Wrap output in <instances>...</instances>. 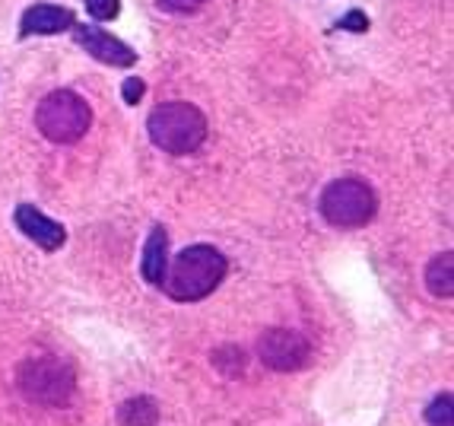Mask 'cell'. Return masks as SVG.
I'll return each instance as SVG.
<instances>
[{
	"instance_id": "cell-13",
	"label": "cell",
	"mask_w": 454,
	"mask_h": 426,
	"mask_svg": "<svg viewBox=\"0 0 454 426\" xmlns=\"http://www.w3.org/2000/svg\"><path fill=\"white\" fill-rule=\"evenodd\" d=\"M213 363L220 366L223 375L235 379V375L245 369V353L239 351V347H220V351H216V357H213Z\"/></svg>"
},
{
	"instance_id": "cell-4",
	"label": "cell",
	"mask_w": 454,
	"mask_h": 426,
	"mask_svg": "<svg viewBox=\"0 0 454 426\" xmlns=\"http://www.w3.org/2000/svg\"><path fill=\"white\" fill-rule=\"evenodd\" d=\"M92 124V108L76 92L58 90L48 92L35 108V128L51 144H76Z\"/></svg>"
},
{
	"instance_id": "cell-16",
	"label": "cell",
	"mask_w": 454,
	"mask_h": 426,
	"mask_svg": "<svg viewBox=\"0 0 454 426\" xmlns=\"http://www.w3.org/2000/svg\"><path fill=\"white\" fill-rule=\"evenodd\" d=\"M121 92H124V102H128V106H137V102L144 99L146 83H144V80H137V76H128V80H124V86H121Z\"/></svg>"
},
{
	"instance_id": "cell-8",
	"label": "cell",
	"mask_w": 454,
	"mask_h": 426,
	"mask_svg": "<svg viewBox=\"0 0 454 426\" xmlns=\"http://www.w3.org/2000/svg\"><path fill=\"white\" fill-rule=\"evenodd\" d=\"M16 226L23 229V236H29L38 248L45 251H58L67 242V233H64L61 223H54L51 217H45V213L35 210L32 204L16 207Z\"/></svg>"
},
{
	"instance_id": "cell-11",
	"label": "cell",
	"mask_w": 454,
	"mask_h": 426,
	"mask_svg": "<svg viewBox=\"0 0 454 426\" xmlns=\"http://www.w3.org/2000/svg\"><path fill=\"white\" fill-rule=\"evenodd\" d=\"M454 255L451 251H442L435 258L429 261L426 267V287H429L432 296L439 299H448L454 293Z\"/></svg>"
},
{
	"instance_id": "cell-1",
	"label": "cell",
	"mask_w": 454,
	"mask_h": 426,
	"mask_svg": "<svg viewBox=\"0 0 454 426\" xmlns=\"http://www.w3.org/2000/svg\"><path fill=\"white\" fill-rule=\"evenodd\" d=\"M226 267L229 264L223 258V251H216L213 245H191L175 258L172 267H166L162 289L175 303H197L220 287Z\"/></svg>"
},
{
	"instance_id": "cell-10",
	"label": "cell",
	"mask_w": 454,
	"mask_h": 426,
	"mask_svg": "<svg viewBox=\"0 0 454 426\" xmlns=\"http://www.w3.org/2000/svg\"><path fill=\"white\" fill-rule=\"evenodd\" d=\"M168 267V236L162 226H153L144 245V261H140V274L146 283H162Z\"/></svg>"
},
{
	"instance_id": "cell-7",
	"label": "cell",
	"mask_w": 454,
	"mask_h": 426,
	"mask_svg": "<svg viewBox=\"0 0 454 426\" xmlns=\"http://www.w3.org/2000/svg\"><path fill=\"white\" fill-rule=\"evenodd\" d=\"M74 29L76 45L90 51L96 61L102 64H112V67H134L137 64V51L130 45H124L121 38L108 36L106 29H98V26H70Z\"/></svg>"
},
{
	"instance_id": "cell-12",
	"label": "cell",
	"mask_w": 454,
	"mask_h": 426,
	"mask_svg": "<svg viewBox=\"0 0 454 426\" xmlns=\"http://www.w3.org/2000/svg\"><path fill=\"white\" fill-rule=\"evenodd\" d=\"M118 423L121 426H156L160 423V404L153 401L150 395L128 398L118 407Z\"/></svg>"
},
{
	"instance_id": "cell-5",
	"label": "cell",
	"mask_w": 454,
	"mask_h": 426,
	"mask_svg": "<svg viewBox=\"0 0 454 426\" xmlns=\"http://www.w3.org/2000/svg\"><path fill=\"white\" fill-rule=\"evenodd\" d=\"M379 198L363 178H337L321 191V217L331 226L356 229L375 217Z\"/></svg>"
},
{
	"instance_id": "cell-3",
	"label": "cell",
	"mask_w": 454,
	"mask_h": 426,
	"mask_svg": "<svg viewBox=\"0 0 454 426\" xmlns=\"http://www.w3.org/2000/svg\"><path fill=\"white\" fill-rule=\"evenodd\" d=\"M16 385L29 401L48 407H67L76 391L74 369L54 357H32L16 369Z\"/></svg>"
},
{
	"instance_id": "cell-14",
	"label": "cell",
	"mask_w": 454,
	"mask_h": 426,
	"mask_svg": "<svg viewBox=\"0 0 454 426\" xmlns=\"http://www.w3.org/2000/svg\"><path fill=\"white\" fill-rule=\"evenodd\" d=\"M426 423L429 426H454V407L451 395H439L426 407Z\"/></svg>"
},
{
	"instance_id": "cell-17",
	"label": "cell",
	"mask_w": 454,
	"mask_h": 426,
	"mask_svg": "<svg viewBox=\"0 0 454 426\" xmlns=\"http://www.w3.org/2000/svg\"><path fill=\"white\" fill-rule=\"evenodd\" d=\"M207 0H160V7L168 13H194V10L204 7Z\"/></svg>"
},
{
	"instance_id": "cell-9",
	"label": "cell",
	"mask_w": 454,
	"mask_h": 426,
	"mask_svg": "<svg viewBox=\"0 0 454 426\" xmlns=\"http://www.w3.org/2000/svg\"><path fill=\"white\" fill-rule=\"evenodd\" d=\"M74 26V13L67 7H54V4H35L23 13L20 36H54Z\"/></svg>"
},
{
	"instance_id": "cell-6",
	"label": "cell",
	"mask_w": 454,
	"mask_h": 426,
	"mask_svg": "<svg viewBox=\"0 0 454 426\" xmlns=\"http://www.w3.org/2000/svg\"><path fill=\"white\" fill-rule=\"evenodd\" d=\"M258 357L277 373H295L311 359V343L293 327H270L258 337Z\"/></svg>"
},
{
	"instance_id": "cell-18",
	"label": "cell",
	"mask_w": 454,
	"mask_h": 426,
	"mask_svg": "<svg viewBox=\"0 0 454 426\" xmlns=\"http://www.w3.org/2000/svg\"><path fill=\"white\" fill-rule=\"evenodd\" d=\"M340 26H347V29H365V26H369V20H365L363 13H349Z\"/></svg>"
},
{
	"instance_id": "cell-2",
	"label": "cell",
	"mask_w": 454,
	"mask_h": 426,
	"mask_svg": "<svg viewBox=\"0 0 454 426\" xmlns=\"http://www.w3.org/2000/svg\"><path fill=\"white\" fill-rule=\"evenodd\" d=\"M153 144L172 156H184L204 146L207 140V118L204 112L191 102H166V106L153 108L150 122H146Z\"/></svg>"
},
{
	"instance_id": "cell-15",
	"label": "cell",
	"mask_w": 454,
	"mask_h": 426,
	"mask_svg": "<svg viewBox=\"0 0 454 426\" xmlns=\"http://www.w3.org/2000/svg\"><path fill=\"white\" fill-rule=\"evenodd\" d=\"M86 13L98 23H106V20H114L121 13V0H86Z\"/></svg>"
}]
</instances>
